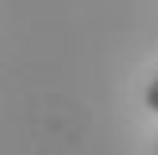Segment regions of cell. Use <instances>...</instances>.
I'll return each mask as SVG.
<instances>
[{
  "label": "cell",
  "mask_w": 158,
  "mask_h": 155,
  "mask_svg": "<svg viewBox=\"0 0 158 155\" xmlns=\"http://www.w3.org/2000/svg\"><path fill=\"white\" fill-rule=\"evenodd\" d=\"M147 108H151V113H158V78L151 82V89H147Z\"/></svg>",
  "instance_id": "obj_1"
}]
</instances>
